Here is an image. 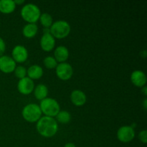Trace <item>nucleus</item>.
Returning <instances> with one entry per match:
<instances>
[{
  "label": "nucleus",
  "mask_w": 147,
  "mask_h": 147,
  "mask_svg": "<svg viewBox=\"0 0 147 147\" xmlns=\"http://www.w3.org/2000/svg\"><path fill=\"white\" fill-rule=\"evenodd\" d=\"M50 34L56 38H64L70 32V25L67 21L57 20L53 22L50 29Z\"/></svg>",
  "instance_id": "obj_4"
},
{
  "label": "nucleus",
  "mask_w": 147,
  "mask_h": 147,
  "mask_svg": "<svg viewBox=\"0 0 147 147\" xmlns=\"http://www.w3.org/2000/svg\"><path fill=\"white\" fill-rule=\"evenodd\" d=\"M70 99L72 103L77 106H81L86 102V96L80 90H74L70 94Z\"/></svg>",
  "instance_id": "obj_13"
},
{
  "label": "nucleus",
  "mask_w": 147,
  "mask_h": 147,
  "mask_svg": "<svg viewBox=\"0 0 147 147\" xmlns=\"http://www.w3.org/2000/svg\"><path fill=\"white\" fill-rule=\"evenodd\" d=\"M55 45V37L50 33H44L40 39V46L45 51H50Z\"/></svg>",
  "instance_id": "obj_11"
},
{
  "label": "nucleus",
  "mask_w": 147,
  "mask_h": 147,
  "mask_svg": "<svg viewBox=\"0 0 147 147\" xmlns=\"http://www.w3.org/2000/svg\"><path fill=\"white\" fill-rule=\"evenodd\" d=\"M27 74L30 79H38L43 75V69L38 65H33L30 66L27 70Z\"/></svg>",
  "instance_id": "obj_15"
},
{
  "label": "nucleus",
  "mask_w": 147,
  "mask_h": 147,
  "mask_svg": "<svg viewBox=\"0 0 147 147\" xmlns=\"http://www.w3.org/2000/svg\"><path fill=\"white\" fill-rule=\"evenodd\" d=\"M56 119L59 122L62 123H67L71 119V115L66 111H60L56 116Z\"/></svg>",
  "instance_id": "obj_19"
},
{
  "label": "nucleus",
  "mask_w": 147,
  "mask_h": 147,
  "mask_svg": "<svg viewBox=\"0 0 147 147\" xmlns=\"http://www.w3.org/2000/svg\"><path fill=\"white\" fill-rule=\"evenodd\" d=\"M131 80L134 86L143 88L146 83V75L142 70H134L131 75Z\"/></svg>",
  "instance_id": "obj_12"
},
{
  "label": "nucleus",
  "mask_w": 147,
  "mask_h": 147,
  "mask_svg": "<svg viewBox=\"0 0 147 147\" xmlns=\"http://www.w3.org/2000/svg\"><path fill=\"white\" fill-rule=\"evenodd\" d=\"M23 118L29 122H36L41 118L42 111L40 106L35 103L26 105L22 111Z\"/></svg>",
  "instance_id": "obj_5"
},
{
  "label": "nucleus",
  "mask_w": 147,
  "mask_h": 147,
  "mask_svg": "<svg viewBox=\"0 0 147 147\" xmlns=\"http://www.w3.org/2000/svg\"><path fill=\"white\" fill-rule=\"evenodd\" d=\"M55 72L59 78L63 80H67L73 76V69L71 65L64 62L57 64V67H55Z\"/></svg>",
  "instance_id": "obj_6"
},
{
  "label": "nucleus",
  "mask_w": 147,
  "mask_h": 147,
  "mask_svg": "<svg viewBox=\"0 0 147 147\" xmlns=\"http://www.w3.org/2000/svg\"><path fill=\"white\" fill-rule=\"evenodd\" d=\"M16 67V62L12 57L8 55H2L0 57V70L3 73H11Z\"/></svg>",
  "instance_id": "obj_9"
},
{
  "label": "nucleus",
  "mask_w": 147,
  "mask_h": 147,
  "mask_svg": "<svg viewBox=\"0 0 147 147\" xmlns=\"http://www.w3.org/2000/svg\"><path fill=\"white\" fill-rule=\"evenodd\" d=\"M43 63H44L45 66L48 69L55 68L57 65V60L52 56H47L43 60Z\"/></svg>",
  "instance_id": "obj_21"
},
{
  "label": "nucleus",
  "mask_w": 147,
  "mask_h": 147,
  "mask_svg": "<svg viewBox=\"0 0 147 147\" xmlns=\"http://www.w3.org/2000/svg\"><path fill=\"white\" fill-rule=\"evenodd\" d=\"M38 31V27L35 23H28L25 24L22 29V33L24 37L32 38L34 37Z\"/></svg>",
  "instance_id": "obj_17"
},
{
  "label": "nucleus",
  "mask_w": 147,
  "mask_h": 147,
  "mask_svg": "<svg viewBox=\"0 0 147 147\" xmlns=\"http://www.w3.org/2000/svg\"><path fill=\"white\" fill-rule=\"evenodd\" d=\"M42 113H44L46 116L54 117L57 116L60 111V105L58 102L52 98H46L41 100L40 105Z\"/></svg>",
  "instance_id": "obj_2"
},
{
  "label": "nucleus",
  "mask_w": 147,
  "mask_h": 147,
  "mask_svg": "<svg viewBox=\"0 0 147 147\" xmlns=\"http://www.w3.org/2000/svg\"><path fill=\"white\" fill-rule=\"evenodd\" d=\"M6 50V44L4 40L0 37V57L3 55Z\"/></svg>",
  "instance_id": "obj_24"
},
{
  "label": "nucleus",
  "mask_w": 147,
  "mask_h": 147,
  "mask_svg": "<svg viewBox=\"0 0 147 147\" xmlns=\"http://www.w3.org/2000/svg\"><path fill=\"white\" fill-rule=\"evenodd\" d=\"M37 131L44 137H52L57 132L58 125L53 117L43 116L37 121Z\"/></svg>",
  "instance_id": "obj_1"
},
{
  "label": "nucleus",
  "mask_w": 147,
  "mask_h": 147,
  "mask_svg": "<svg viewBox=\"0 0 147 147\" xmlns=\"http://www.w3.org/2000/svg\"><path fill=\"white\" fill-rule=\"evenodd\" d=\"M135 132L134 128L130 126H123L119 128L117 131V138L120 142L127 143L134 139Z\"/></svg>",
  "instance_id": "obj_7"
},
{
  "label": "nucleus",
  "mask_w": 147,
  "mask_h": 147,
  "mask_svg": "<svg viewBox=\"0 0 147 147\" xmlns=\"http://www.w3.org/2000/svg\"><path fill=\"white\" fill-rule=\"evenodd\" d=\"M17 88L19 92L22 94L28 95L30 94L34 90V83L32 79L28 77H24L20 79L17 84Z\"/></svg>",
  "instance_id": "obj_8"
},
{
  "label": "nucleus",
  "mask_w": 147,
  "mask_h": 147,
  "mask_svg": "<svg viewBox=\"0 0 147 147\" xmlns=\"http://www.w3.org/2000/svg\"><path fill=\"white\" fill-rule=\"evenodd\" d=\"M11 55L13 60L18 63H23L28 57V52L27 48L22 45L15 46L13 48Z\"/></svg>",
  "instance_id": "obj_10"
},
{
  "label": "nucleus",
  "mask_w": 147,
  "mask_h": 147,
  "mask_svg": "<svg viewBox=\"0 0 147 147\" xmlns=\"http://www.w3.org/2000/svg\"><path fill=\"white\" fill-rule=\"evenodd\" d=\"M14 4H22V3L24 2V0H14Z\"/></svg>",
  "instance_id": "obj_25"
},
{
  "label": "nucleus",
  "mask_w": 147,
  "mask_h": 147,
  "mask_svg": "<svg viewBox=\"0 0 147 147\" xmlns=\"http://www.w3.org/2000/svg\"><path fill=\"white\" fill-rule=\"evenodd\" d=\"M16 4L13 0H0V11L4 14H9L14 11Z\"/></svg>",
  "instance_id": "obj_16"
},
{
  "label": "nucleus",
  "mask_w": 147,
  "mask_h": 147,
  "mask_svg": "<svg viewBox=\"0 0 147 147\" xmlns=\"http://www.w3.org/2000/svg\"><path fill=\"white\" fill-rule=\"evenodd\" d=\"M14 72V75L20 79H22L23 78L26 77V75H27V69H26L24 66L22 65H19L17 66V67L16 66Z\"/></svg>",
  "instance_id": "obj_22"
},
{
  "label": "nucleus",
  "mask_w": 147,
  "mask_h": 147,
  "mask_svg": "<svg viewBox=\"0 0 147 147\" xmlns=\"http://www.w3.org/2000/svg\"><path fill=\"white\" fill-rule=\"evenodd\" d=\"M40 8L32 3L25 4L21 9V16L29 23H35L40 19Z\"/></svg>",
  "instance_id": "obj_3"
},
{
  "label": "nucleus",
  "mask_w": 147,
  "mask_h": 147,
  "mask_svg": "<svg viewBox=\"0 0 147 147\" xmlns=\"http://www.w3.org/2000/svg\"><path fill=\"white\" fill-rule=\"evenodd\" d=\"M143 106H144V109H146V108H147V99L146 98H144V100Z\"/></svg>",
  "instance_id": "obj_27"
},
{
  "label": "nucleus",
  "mask_w": 147,
  "mask_h": 147,
  "mask_svg": "<svg viewBox=\"0 0 147 147\" xmlns=\"http://www.w3.org/2000/svg\"><path fill=\"white\" fill-rule=\"evenodd\" d=\"M55 59L57 60V62L60 63H64L65 60H67L69 57V51L68 49L63 45L58 46L55 48L54 52Z\"/></svg>",
  "instance_id": "obj_14"
},
{
  "label": "nucleus",
  "mask_w": 147,
  "mask_h": 147,
  "mask_svg": "<svg viewBox=\"0 0 147 147\" xmlns=\"http://www.w3.org/2000/svg\"><path fill=\"white\" fill-rule=\"evenodd\" d=\"M139 139L141 142L144 144H146L147 142V131L146 130L142 131L139 134Z\"/></svg>",
  "instance_id": "obj_23"
},
{
  "label": "nucleus",
  "mask_w": 147,
  "mask_h": 147,
  "mask_svg": "<svg viewBox=\"0 0 147 147\" xmlns=\"http://www.w3.org/2000/svg\"><path fill=\"white\" fill-rule=\"evenodd\" d=\"M40 20L41 24L45 28L51 27L52 24H53V17L48 13H43V14H40Z\"/></svg>",
  "instance_id": "obj_20"
},
{
  "label": "nucleus",
  "mask_w": 147,
  "mask_h": 147,
  "mask_svg": "<svg viewBox=\"0 0 147 147\" xmlns=\"http://www.w3.org/2000/svg\"><path fill=\"white\" fill-rule=\"evenodd\" d=\"M142 91H143L144 94L145 96H146V95H147V90H146V86H144V87L142 88Z\"/></svg>",
  "instance_id": "obj_28"
},
{
  "label": "nucleus",
  "mask_w": 147,
  "mask_h": 147,
  "mask_svg": "<svg viewBox=\"0 0 147 147\" xmlns=\"http://www.w3.org/2000/svg\"><path fill=\"white\" fill-rule=\"evenodd\" d=\"M34 96L38 100H43L46 98L48 94V88L44 84H39L34 88Z\"/></svg>",
  "instance_id": "obj_18"
},
{
  "label": "nucleus",
  "mask_w": 147,
  "mask_h": 147,
  "mask_svg": "<svg viewBox=\"0 0 147 147\" xmlns=\"http://www.w3.org/2000/svg\"><path fill=\"white\" fill-rule=\"evenodd\" d=\"M64 147H76V145L73 143H67L65 145Z\"/></svg>",
  "instance_id": "obj_26"
}]
</instances>
